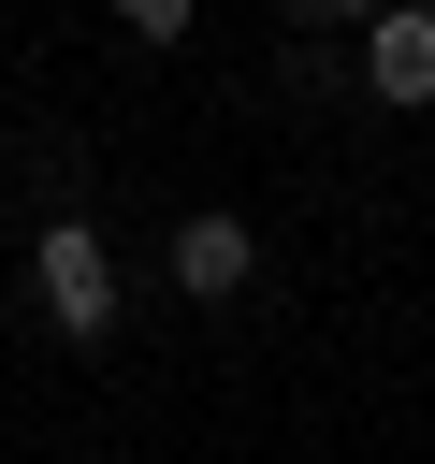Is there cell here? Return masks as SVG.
Returning a JSON list of instances; mask_svg holds the SVG:
<instances>
[{"mask_svg": "<svg viewBox=\"0 0 435 464\" xmlns=\"http://www.w3.org/2000/svg\"><path fill=\"white\" fill-rule=\"evenodd\" d=\"M116 14H130L145 44H188V0H116Z\"/></svg>", "mask_w": 435, "mask_h": 464, "instance_id": "277c9868", "label": "cell"}, {"mask_svg": "<svg viewBox=\"0 0 435 464\" xmlns=\"http://www.w3.org/2000/svg\"><path fill=\"white\" fill-rule=\"evenodd\" d=\"M29 261H44V319H58L72 348H87V334H116V246H102L87 218H58Z\"/></svg>", "mask_w": 435, "mask_h": 464, "instance_id": "6da1fadb", "label": "cell"}, {"mask_svg": "<svg viewBox=\"0 0 435 464\" xmlns=\"http://www.w3.org/2000/svg\"><path fill=\"white\" fill-rule=\"evenodd\" d=\"M362 87H377V102H435V14H392V0H377V14H362Z\"/></svg>", "mask_w": 435, "mask_h": 464, "instance_id": "7a4b0ae2", "label": "cell"}, {"mask_svg": "<svg viewBox=\"0 0 435 464\" xmlns=\"http://www.w3.org/2000/svg\"><path fill=\"white\" fill-rule=\"evenodd\" d=\"M304 14H377V0H304Z\"/></svg>", "mask_w": 435, "mask_h": 464, "instance_id": "5b68a950", "label": "cell"}, {"mask_svg": "<svg viewBox=\"0 0 435 464\" xmlns=\"http://www.w3.org/2000/svg\"><path fill=\"white\" fill-rule=\"evenodd\" d=\"M246 261H261V232H246V218H218V203L174 232V290H203V304H232V290H246Z\"/></svg>", "mask_w": 435, "mask_h": 464, "instance_id": "3957f363", "label": "cell"}]
</instances>
